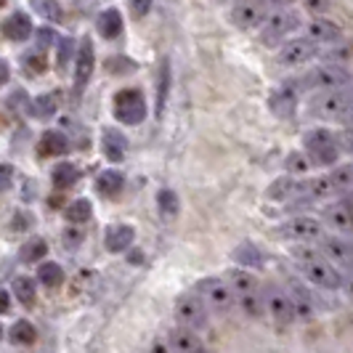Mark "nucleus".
<instances>
[{"label": "nucleus", "mask_w": 353, "mask_h": 353, "mask_svg": "<svg viewBox=\"0 0 353 353\" xmlns=\"http://www.w3.org/2000/svg\"><path fill=\"white\" fill-rule=\"evenodd\" d=\"M208 303L199 298V292H186L176 301V319L181 327H189V330H202L208 324Z\"/></svg>", "instance_id": "8"}, {"label": "nucleus", "mask_w": 353, "mask_h": 353, "mask_svg": "<svg viewBox=\"0 0 353 353\" xmlns=\"http://www.w3.org/2000/svg\"><path fill=\"white\" fill-rule=\"evenodd\" d=\"M8 308H11V295L8 290H0V314H8Z\"/></svg>", "instance_id": "53"}, {"label": "nucleus", "mask_w": 353, "mask_h": 353, "mask_svg": "<svg viewBox=\"0 0 353 353\" xmlns=\"http://www.w3.org/2000/svg\"><path fill=\"white\" fill-rule=\"evenodd\" d=\"M353 96L345 88L340 90H321V96H316L311 101V114L319 117V120H343L345 109L351 106Z\"/></svg>", "instance_id": "6"}, {"label": "nucleus", "mask_w": 353, "mask_h": 353, "mask_svg": "<svg viewBox=\"0 0 353 353\" xmlns=\"http://www.w3.org/2000/svg\"><path fill=\"white\" fill-rule=\"evenodd\" d=\"M282 234L295 239V242H319L324 236V226L316 218H308V215H301V218H292L282 226Z\"/></svg>", "instance_id": "14"}, {"label": "nucleus", "mask_w": 353, "mask_h": 353, "mask_svg": "<svg viewBox=\"0 0 353 353\" xmlns=\"http://www.w3.org/2000/svg\"><path fill=\"white\" fill-rule=\"evenodd\" d=\"M46 252H48V245H46V239L35 236V239H30L24 248L19 250V261H21V263H37V261H40Z\"/></svg>", "instance_id": "34"}, {"label": "nucleus", "mask_w": 353, "mask_h": 353, "mask_svg": "<svg viewBox=\"0 0 353 353\" xmlns=\"http://www.w3.org/2000/svg\"><path fill=\"white\" fill-rule=\"evenodd\" d=\"M27 223H30V215H27V212H17V215H14V226H19L17 231H24L21 226H27Z\"/></svg>", "instance_id": "54"}, {"label": "nucleus", "mask_w": 353, "mask_h": 353, "mask_svg": "<svg viewBox=\"0 0 353 353\" xmlns=\"http://www.w3.org/2000/svg\"><path fill=\"white\" fill-rule=\"evenodd\" d=\"M234 258H236L239 263L252 265V268H261V265H263V255H261V250L255 248V245H242V248L234 252Z\"/></svg>", "instance_id": "40"}, {"label": "nucleus", "mask_w": 353, "mask_h": 353, "mask_svg": "<svg viewBox=\"0 0 353 353\" xmlns=\"http://www.w3.org/2000/svg\"><path fill=\"white\" fill-rule=\"evenodd\" d=\"M37 282L43 287H59L64 282V271L59 263H43L37 268Z\"/></svg>", "instance_id": "37"}, {"label": "nucleus", "mask_w": 353, "mask_h": 353, "mask_svg": "<svg viewBox=\"0 0 353 353\" xmlns=\"http://www.w3.org/2000/svg\"><path fill=\"white\" fill-rule=\"evenodd\" d=\"M298 27H301L298 14H292V11H279V14H274V17L265 19V27H263V32H261V40H263V46H276V43H282L290 32H295Z\"/></svg>", "instance_id": "10"}, {"label": "nucleus", "mask_w": 353, "mask_h": 353, "mask_svg": "<svg viewBox=\"0 0 353 353\" xmlns=\"http://www.w3.org/2000/svg\"><path fill=\"white\" fill-rule=\"evenodd\" d=\"M303 6H305V11H311V14H324L327 11V6H330V0H303Z\"/></svg>", "instance_id": "46"}, {"label": "nucleus", "mask_w": 353, "mask_h": 353, "mask_svg": "<svg viewBox=\"0 0 353 353\" xmlns=\"http://www.w3.org/2000/svg\"><path fill=\"white\" fill-rule=\"evenodd\" d=\"M101 152L109 162H123L128 152V139L117 128H104L101 130Z\"/></svg>", "instance_id": "18"}, {"label": "nucleus", "mask_w": 353, "mask_h": 353, "mask_svg": "<svg viewBox=\"0 0 353 353\" xmlns=\"http://www.w3.org/2000/svg\"><path fill=\"white\" fill-rule=\"evenodd\" d=\"M343 290L353 298V271L351 268H345V271H343Z\"/></svg>", "instance_id": "52"}, {"label": "nucleus", "mask_w": 353, "mask_h": 353, "mask_svg": "<svg viewBox=\"0 0 353 353\" xmlns=\"http://www.w3.org/2000/svg\"><path fill=\"white\" fill-rule=\"evenodd\" d=\"M311 165H314V157H311L308 152H292V154H287V159H284V168H287L290 176H303V173H308Z\"/></svg>", "instance_id": "31"}, {"label": "nucleus", "mask_w": 353, "mask_h": 353, "mask_svg": "<svg viewBox=\"0 0 353 353\" xmlns=\"http://www.w3.org/2000/svg\"><path fill=\"white\" fill-rule=\"evenodd\" d=\"M196 292L199 298L208 303V308L215 314H226L236 305V292L231 287L229 279H221V276H208L196 284Z\"/></svg>", "instance_id": "3"}, {"label": "nucleus", "mask_w": 353, "mask_h": 353, "mask_svg": "<svg viewBox=\"0 0 353 353\" xmlns=\"http://www.w3.org/2000/svg\"><path fill=\"white\" fill-rule=\"evenodd\" d=\"M8 106L11 109H27V106H32V101H27V93L24 90H14L8 96Z\"/></svg>", "instance_id": "45"}, {"label": "nucleus", "mask_w": 353, "mask_h": 353, "mask_svg": "<svg viewBox=\"0 0 353 353\" xmlns=\"http://www.w3.org/2000/svg\"><path fill=\"white\" fill-rule=\"evenodd\" d=\"M292 258H295V263L301 265V271L311 284H316L321 290L343 287V268H337L324 252H316L311 248H295Z\"/></svg>", "instance_id": "1"}, {"label": "nucleus", "mask_w": 353, "mask_h": 353, "mask_svg": "<svg viewBox=\"0 0 353 353\" xmlns=\"http://www.w3.org/2000/svg\"><path fill=\"white\" fill-rule=\"evenodd\" d=\"M287 292L292 298V305H295V316L298 319H314L316 314V303H314V295L308 292V287H303L301 282H292L287 284Z\"/></svg>", "instance_id": "17"}, {"label": "nucleus", "mask_w": 353, "mask_h": 353, "mask_svg": "<svg viewBox=\"0 0 353 353\" xmlns=\"http://www.w3.org/2000/svg\"><path fill=\"white\" fill-rule=\"evenodd\" d=\"M298 192H301L298 176H287V178H276V181L268 186L265 196L274 199V202H295V199H298Z\"/></svg>", "instance_id": "21"}, {"label": "nucleus", "mask_w": 353, "mask_h": 353, "mask_svg": "<svg viewBox=\"0 0 353 353\" xmlns=\"http://www.w3.org/2000/svg\"><path fill=\"white\" fill-rule=\"evenodd\" d=\"M348 56H351V51H345V48H337V51L327 53V61H335V64H340V61H345Z\"/></svg>", "instance_id": "50"}, {"label": "nucleus", "mask_w": 353, "mask_h": 353, "mask_svg": "<svg viewBox=\"0 0 353 353\" xmlns=\"http://www.w3.org/2000/svg\"><path fill=\"white\" fill-rule=\"evenodd\" d=\"M40 143H43V146H40L43 154H64V152H67V136L59 133V130H46Z\"/></svg>", "instance_id": "30"}, {"label": "nucleus", "mask_w": 353, "mask_h": 353, "mask_svg": "<svg viewBox=\"0 0 353 353\" xmlns=\"http://www.w3.org/2000/svg\"><path fill=\"white\" fill-rule=\"evenodd\" d=\"M340 27H337L335 21H330V19H314L308 27H305V37H311V40H316V43H335L340 40Z\"/></svg>", "instance_id": "25"}, {"label": "nucleus", "mask_w": 353, "mask_h": 353, "mask_svg": "<svg viewBox=\"0 0 353 353\" xmlns=\"http://www.w3.org/2000/svg\"><path fill=\"white\" fill-rule=\"evenodd\" d=\"M316 56H319L316 40H311V37H298V40L284 43L279 56H276V61H279L282 67H298V64H305V61H311V59H316Z\"/></svg>", "instance_id": "11"}, {"label": "nucleus", "mask_w": 353, "mask_h": 353, "mask_svg": "<svg viewBox=\"0 0 353 353\" xmlns=\"http://www.w3.org/2000/svg\"><path fill=\"white\" fill-rule=\"evenodd\" d=\"M133 239H136V229L133 226L114 223V226H109V231H106V250L109 252H125V250H130Z\"/></svg>", "instance_id": "22"}, {"label": "nucleus", "mask_w": 353, "mask_h": 353, "mask_svg": "<svg viewBox=\"0 0 353 353\" xmlns=\"http://www.w3.org/2000/svg\"><path fill=\"white\" fill-rule=\"evenodd\" d=\"M268 3H271V6H290L292 0H268Z\"/></svg>", "instance_id": "57"}, {"label": "nucleus", "mask_w": 353, "mask_h": 353, "mask_svg": "<svg viewBox=\"0 0 353 353\" xmlns=\"http://www.w3.org/2000/svg\"><path fill=\"white\" fill-rule=\"evenodd\" d=\"M263 303H265V314L282 321V324H290L295 321V305H292V298L290 292H284L279 287H263Z\"/></svg>", "instance_id": "12"}, {"label": "nucleus", "mask_w": 353, "mask_h": 353, "mask_svg": "<svg viewBox=\"0 0 353 353\" xmlns=\"http://www.w3.org/2000/svg\"><path fill=\"white\" fill-rule=\"evenodd\" d=\"M324 223L337 234H351L353 231V208H348L345 202L330 205L324 210Z\"/></svg>", "instance_id": "19"}, {"label": "nucleus", "mask_w": 353, "mask_h": 353, "mask_svg": "<svg viewBox=\"0 0 353 353\" xmlns=\"http://www.w3.org/2000/svg\"><path fill=\"white\" fill-rule=\"evenodd\" d=\"M340 146H343V152H348V154H353V125L340 136Z\"/></svg>", "instance_id": "47"}, {"label": "nucleus", "mask_w": 353, "mask_h": 353, "mask_svg": "<svg viewBox=\"0 0 353 353\" xmlns=\"http://www.w3.org/2000/svg\"><path fill=\"white\" fill-rule=\"evenodd\" d=\"M24 59H27V64H30V67H32L35 72H43V70H46V61H43V56L37 59V53H27Z\"/></svg>", "instance_id": "48"}, {"label": "nucleus", "mask_w": 353, "mask_h": 353, "mask_svg": "<svg viewBox=\"0 0 353 353\" xmlns=\"http://www.w3.org/2000/svg\"><path fill=\"white\" fill-rule=\"evenodd\" d=\"M330 178H332V183H335L337 194H351L353 192V162L351 165H340V168H335V170L330 173Z\"/></svg>", "instance_id": "32"}, {"label": "nucleus", "mask_w": 353, "mask_h": 353, "mask_svg": "<svg viewBox=\"0 0 353 353\" xmlns=\"http://www.w3.org/2000/svg\"><path fill=\"white\" fill-rule=\"evenodd\" d=\"M231 24L239 27V30H255L258 24H263L265 19V3L261 0H239L234 8H231Z\"/></svg>", "instance_id": "13"}, {"label": "nucleus", "mask_w": 353, "mask_h": 353, "mask_svg": "<svg viewBox=\"0 0 353 353\" xmlns=\"http://www.w3.org/2000/svg\"><path fill=\"white\" fill-rule=\"evenodd\" d=\"M123 17L117 8H106L104 14L99 17V32L106 37V40H114V37L123 35Z\"/></svg>", "instance_id": "26"}, {"label": "nucleus", "mask_w": 353, "mask_h": 353, "mask_svg": "<svg viewBox=\"0 0 353 353\" xmlns=\"http://www.w3.org/2000/svg\"><path fill=\"white\" fill-rule=\"evenodd\" d=\"M157 208H159V215L165 218V221H173L178 215V208H181V202H178V194L173 189H159L157 192Z\"/></svg>", "instance_id": "29"}, {"label": "nucleus", "mask_w": 353, "mask_h": 353, "mask_svg": "<svg viewBox=\"0 0 353 353\" xmlns=\"http://www.w3.org/2000/svg\"><path fill=\"white\" fill-rule=\"evenodd\" d=\"M236 292V305L248 314V316L258 319L265 311V303H263V290L258 279L250 274L248 268H231L229 276H226Z\"/></svg>", "instance_id": "2"}, {"label": "nucleus", "mask_w": 353, "mask_h": 353, "mask_svg": "<svg viewBox=\"0 0 353 353\" xmlns=\"http://www.w3.org/2000/svg\"><path fill=\"white\" fill-rule=\"evenodd\" d=\"M335 192V183L330 176H319L314 181H303L301 192H298V205H305V202H321V199H330Z\"/></svg>", "instance_id": "16"}, {"label": "nucleus", "mask_w": 353, "mask_h": 353, "mask_svg": "<svg viewBox=\"0 0 353 353\" xmlns=\"http://www.w3.org/2000/svg\"><path fill=\"white\" fill-rule=\"evenodd\" d=\"M301 90H305L303 88V80H287V83H282L279 88L268 96V109H271L276 117H290V114H295Z\"/></svg>", "instance_id": "9"}, {"label": "nucleus", "mask_w": 353, "mask_h": 353, "mask_svg": "<svg viewBox=\"0 0 353 353\" xmlns=\"http://www.w3.org/2000/svg\"><path fill=\"white\" fill-rule=\"evenodd\" d=\"M32 8L40 11V17H48L51 21H61V6L56 0H32Z\"/></svg>", "instance_id": "42"}, {"label": "nucleus", "mask_w": 353, "mask_h": 353, "mask_svg": "<svg viewBox=\"0 0 353 353\" xmlns=\"http://www.w3.org/2000/svg\"><path fill=\"white\" fill-rule=\"evenodd\" d=\"M35 337H37L35 324H30L27 319H19L17 324L11 327V340H14V343H21V345H30V343H35Z\"/></svg>", "instance_id": "39"}, {"label": "nucleus", "mask_w": 353, "mask_h": 353, "mask_svg": "<svg viewBox=\"0 0 353 353\" xmlns=\"http://www.w3.org/2000/svg\"><path fill=\"white\" fill-rule=\"evenodd\" d=\"M168 90H170V61L162 59V61H159V74H157V117H162V112H165Z\"/></svg>", "instance_id": "28"}, {"label": "nucleus", "mask_w": 353, "mask_h": 353, "mask_svg": "<svg viewBox=\"0 0 353 353\" xmlns=\"http://www.w3.org/2000/svg\"><path fill=\"white\" fill-rule=\"evenodd\" d=\"M168 348L178 353H199L205 345L199 343V337L194 335V330L189 327H181V330H173L170 337H168Z\"/></svg>", "instance_id": "23"}, {"label": "nucleus", "mask_w": 353, "mask_h": 353, "mask_svg": "<svg viewBox=\"0 0 353 353\" xmlns=\"http://www.w3.org/2000/svg\"><path fill=\"white\" fill-rule=\"evenodd\" d=\"M72 51H74V40L59 37V43H56V67L59 70H67V64L72 61Z\"/></svg>", "instance_id": "41"}, {"label": "nucleus", "mask_w": 353, "mask_h": 353, "mask_svg": "<svg viewBox=\"0 0 353 353\" xmlns=\"http://www.w3.org/2000/svg\"><path fill=\"white\" fill-rule=\"evenodd\" d=\"M114 117L125 125H141L146 120V101L139 88H125L114 96Z\"/></svg>", "instance_id": "7"}, {"label": "nucleus", "mask_w": 353, "mask_h": 353, "mask_svg": "<svg viewBox=\"0 0 353 353\" xmlns=\"http://www.w3.org/2000/svg\"><path fill=\"white\" fill-rule=\"evenodd\" d=\"M343 120H345V123H348V125H353V101H351V106L345 109V114H343Z\"/></svg>", "instance_id": "55"}, {"label": "nucleus", "mask_w": 353, "mask_h": 353, "mask_svg": "<svg viewBox=\"0 0 353 353\" xmlns=\"http://www.w3.org/2000/svg\"><path fill=\"white\" fill-rule=\"evenodd\" d=\"M32 114L37 117H53L56 114V109H59V93H43V96H37L32 99Z\"/></svg>", "instance_id": "35"}, {"label": "nucleus", "mask_w": 353, "mask_h": 353, "mask_svg": "<svg viewBox=\"0 0 353 353\" xmlns=\"http://www.w3.org/2000/svg\"><path fill=\"white\" fill-rule=\"evenodd\" d=\"M130 3V14L136 19H143L152 11V0H128Z\"/></svg>", "instance_id": "44"}, {"label": "nucleus", "mask_w": 353, "mask_h": 353, "mask_svg": "<svg viewBox=\"0 0 353 353\" xmlns=\"http://www.w3.org/2000/svg\"><path fill=\"white\" fill-rule=\"evenodd\" d=\"M11 176H14V170H11V165L6 162V165H3V181H0L3 192H8V189H11Z\"/></svg>", "instance_id": "51"}, {"label": "nucleus", "mask_w": 353, "mask_h": 353, "mask_svg": "<svg viewBox=\"0 0 353 353\" xmlns=\"http://www.w3.org/2000/svg\"><path fill=\"white\" fill-rule=\"evenodd\" d=\"M74 83L77 88H85L90 83V74H93V67H96V51H93V40L90 37H83L80 46H77V53H74Z\"/></svg>", "instance_id": "15"}, {"label": "nucleus", "mask_w": 353, "mask_h": 353, "mask_svg": "<svg viewBox=\"0 0 353 353\" xmlns=\"http://www.w3.org/2000/svg\"><path fill=\"white\" fill-rule=\"evenodd\" d=\"M53 32L51 30H40V32H37V48H46V46H51L53 43Z\"/></svg>", "instance_id": "49"}, {"label": "nucleus", "mask_w": 353, "mask_h": 353, "mask_svg": "<svg viewBox=\"0 0 353 353\" xmlns=\"http://www.w3.org/2000/svg\"><path fill=\"white\" fill-rule=\"evenodd\" d=\"M90 212H93V208H90L88 199H74V202H70V208L64 210V218L77 226V223H85L88 221Z\"/></svg>", "instance_id": "38"}, {"label": "nucleus", "mask_w": 353, "mask_h": 353, "mask_svg": "<svg viewBox=\"0 0 353 353\" xmlns=\"http://www.w3.org/2000/svg\"><path fill=\"white\" fill-rule=\"evenodd\" d=\"M351 250H353V245H351Z\"/></svg>", "instance_id": "58"}, {"label": "nucleus", "mask_w": 353, "mask_h": 353, "mask_svg": "<svg viewBox=\"0 0 353 353\" xmlns=\"http://www.w3.org/2000/svg\"><path fill=\"white\" fill-rule=\"evenodd\" d=\"M77 178H80V173H77V168H74L72 162H61V165L53 168V183H56L59 189H70V186H74Z\"/></svg>", "instance_id": "33"}, {"label": "nucleus", "mask_w": 353, "mask_h": 353, "mask_svg": "<svg viewBox=\"0 0 353 353\" xmlns=\"http://www.w3.org/2000/svg\"><path fill=\"white\" fill-rule=\"evenodd\" d=\"M32 19L27 17L24 11H14L11 17L6 19V24H3V35L8 37V40H14V43H21V40H27V37L32 35Z\"/></svg>", "instance_id": "20"}, {"label": "nucleus", "mask_w": 353, "mask_h": 353, "mask_svg": "<svg viewBox=\"0 0 353 353\" xmlns=\"http://www.w3.org/2000/svg\"><path fill=\"white\" fill-rule=\"evenodd\" d=\"M321 252L337 265V268H351L353 265V250L348 242H343V239H324V245H321Z\"/></svg>", "instance_id": "24"}, {"label": "nucleus", "mask_w": 353, "mask_h": 353, "mask_svg": "<svg viewBox=\"0 0 353 353\" xmlns=\"http://www.w3.org/2000/svg\"><path fill=\"white\" fill-rule=\"evenodd\" d=\"M303 80V88H314V90H340L351 85V72L345 70L343 64L335 61H327L316 70H311Z\"/></svg>", "instance_id": "5"}, {"label": "nucleus", "mask_w": 353, "mask_h": 353, "mask_svg": "<svg viewBox=\"0 0 353 353\" xmlns=\"http://www.w3.org/2000/svg\"><path fill=\"white\" fill-rule=\"evenodd\" d=\"M11 290H14V295H17L21 303H35V292H37V282L35 279H30V276H17L14 284H11Z\"/></svg>", "instance_id": "36"}, {"label": "nucleus", "mask_w": 353, "mask_h": 353, "mask_svg": "<svg viewBox=\"0 0 353 353\" xmlns=\"http://www.w3.org/2000/svg\"><path fill=\"white\" fill-rule=\"evenodd\" d=\"M96 186H99V192H101L104 196H114L123 192L125 176L120 173V170H104V173L99 176V181H96Z\"/></svg>", "instance_id": "27"}, {"label": "nucleus", "mask_w": 353, "mask_h": 353, "mask_svg": "<svg viewBox=\"0 0 353 353\" xmlns=\"http://www.w3.org/2000/svg\"><path fill=\"white\" fill-rule=\"evenodd\" d=\"M303 143H305V152L314 157L316 165H335L337 154H340V139H337L332 130L327 128H314L303 136Z\"/></svg>", "instance_id": "4"}, {"label": "nucleus", "mask_w": 353, "mask_h": 353, "mask_svg": "<svg viewBox=\"0 0 353 353\" xmlns=\"http://www.w3.org/2000/svg\"><path fill=\"white\" fill-rule=\"evenodd\" d=\"M83 239H85L83 229H67V231H64V236H61V242H64L70 250L80 248V245H83Z\"/></svg>", "instance_id": "43"}, {"label": "nucleus", "mask_w": 353, "mask_h": 353, "mask_svg": "<svg viewBox=\"0 0 353 353\" xmlns=\"http://www.w3.org/2000/svg\"><path fill=\"white\" fill-rule=\"evenodd\" d=\"M0 83H8V64L6 61H3V80Z\"/></svg>", "instance_id": "56"}]
</instances>
